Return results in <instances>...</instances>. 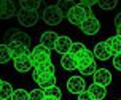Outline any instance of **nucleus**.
I'll use <instances>...</instances> for the list:
<instances>
[{
    "label": "nucleus",
    "mask_w": 121,
    "mask_h": 100,
    "mask_svg": "<svg viewBox=\"0 0 121 100\" xmlns=\"http://www.w3.org/2000/svg\"><path fill=\"white\" fill-rule=\"evenodd\" d=\"M16 16H18L19 24H22L24 27H32V25H35L37 21H38V13L37 11L19 10V11H16Z\"/></svg>",
    "instance_id": "6"
},
{
    "label": "nucleus",
    "mask_w": 121,
    "mask_h": 100,
    "mask_svg": "<svg viewBox=\"0 0 121 100\" xmlns=\"http://www.w3.org/2000/svg\"><path fill=\"white\" fill-rule=\"evenodd\" d=\"M11 59V54L6 45H0V64H6Z\"/></svg>",
    "instance_id": "25"
},
{
    "label": "nucleus",
    "mask_w": 121,
    "mask_h": 100,
    "mask_svg": "<svg viewBox=\"0 0 121 100\" xmlns=\"http://www.w3.org/2000/svg\"><path fill=\"white\" fill-rule=\"evenodd\" d=\"M96 3H97V2H94V0H88V2L85 0V2H80L78 5H81V6H86V8H91V6H92V5H96Z\"/></svg>",
    "instance_id": "31"
},
{
    "label": "nucleus",
    "mask_w": 121,
    "mask_h": 100,
    "mask_svg": "<svg viewBox=\"0 0 121 100\" xmlns=\"http://www.w3.org/2000/svg\"><path fill=\"white\" fill-rule=\"evenodd\" d=\"M8 100H10V99H8Z\"/></svg>",
    "instance_id": "34"
},
{
    "label": "nucleus",
    "mask_w": 121,
    "mask_h": 100,
    "mask_svg": "<svg viewBox=\"0 0 121 100\" xmlns=\"http://www.w3.org/2000/svg\"><path fill=\"white\" fill-rule=\"evenodd\" d=\"M67 89L72 94H80V92L86 91V83L81 76H72L67 81Z\"/></svg>",
    "instance_id": "9"
},
{
    "label": "nucleus",
    "mask_w": 121,
    "mask_h": 100,
    "mask_svg": "<svg viewBox=\"0 0 121 100\" xmlns=\"http://www.w3.org/2000/svg\"><path fill=\"white\" fill-rule=\"evenodd\" d=\"M43 100H56V99H51V97H45Z\"/></svg>",
    "instance_id": "32"
},
{
    "label": "nucleus",
    "mask_w": 121,
    "mask_h": 100,
    "mask_svg": "<svg viewBox=\"0 0 121 100\" xmlns=\"http://www.w3.org/2000/svg\"><path fill=\"white\" fill-rule=\"evenodd\" d=\"M5 40H6V45L10 41H14V43H19V45H22L26 48L30 46V37L27 33H24V32H21V30H16V29L8 30L5 35Z\"/></svg>",
    "instance_id": "5"
},
{
    "label": "nucleus",
    "mask_w": 121,
    "mask_h": 100,
    "mask_svg": "<svg viewBox=\"0 0 121 100\" xmlns=\"http://www.w3.org/2000/svg\"><path fill=\"white\" fill-rule=\"evenodd\" d=\"M83 49H86V46L83 45V43H72V48H70V51H69V53L72 54V56H75V54L81 53Z\"/></svg>",
    "instance_id": "28"
},
{
    "label": "nucleus",
    "mask_w": 121,
    "mask_h": 100,
    "mask_svg": "<svg viewBox=\"0 0 121 100\" xmlns=\"http://www.w3.org/2000/svg\"><path fill=\"white\" fill-rule=\"evenodd\" d=\"M16 14V6L10 0H0V19H10Z\"/></svg>",
    "instance_id": "10"
},
{
    "label": "nucleus",
    "mask_w": 121,
    "mask_h": 100,
    "mask_svg": "<svg viewBox=\"0 0 121 100\" xmlns=\"http://www.w3.org/2000/svg\"><path fill=\"white\" fill-rule=\"evenodd\" d=\"M45 99V94L40 88L38 89H32L29 92V100H43Z\"/></svg>",
    "instance_id": "26"
},
{
    "label": "nucleus",
    "mask_w": 121,
    "mask_h": 100,
    "mask_svg": "<svg viewBox=\"0 0 121 100\" xmlns=\"http://www.w3.org/2000/svg\"><path fill=\"white\" fill-rule=\"evenodd\" d=\"M89 16H92L91 8L81 6V5H78V3H75V6L67 13V19H69V22L73 24V25H81V22H83L86 18H89Z\"/></svg>",
    "instance_id": "2"
},
{
    "label": "nucleus",
    "mask_w": 121,
    "mask_h": 100,
    "mask_svg": "<svg viewBox=\"0 0 121 100\" xmlns=\"http://www.w3.org/2000/svg\"><path fill=\"white\" fill-rule=\"evenodd\" d=\"M10 100H29V92L26 89H13Z\"/></svg>",
    "instance_id": "24"
},
{
    "label": "nucleus",
    "mask_w": 121,
    "mask_h": 100,
    "mask_svg": "<svg viewBox=\"0 0 121 100\" xmlns=\"http://www.w3.org/2000/svg\"><path fill=\"white\" fill-rule=\"evenodd\" d=\"M14 62V68L18 71H21V73H26V71H29L30 68H32V64H30V59L29 56H21V57H18V59H13Z\"/></svg>",
    "instance_id": "15"
},
{
    "label": "nucleus",
    "mask_w": 121,
    "mask_h": 100,
    "mask_svg": "<svg viewBox=\"0 0 121 100\" xmlns=\"http://www.w3.org/2000/svg\"><path fill=\"white\" fill-rule=\"evenodd\" d=\"M56 6L59 8V11L62 13V16H67V13H69L73 6H75V3H73L72 0H65V2H57V3H56Z\"/></svg>",
    "instance_id": "22"
},
{
    "label": "nucleus",
    "mask_w": 121,
    "mask_h": 100,
    "mask_svg": "<svg viewBox=\"0 0 121 100\" xmlns=\"http://www.w3.org/2000/svg\"><path fill=\"white\" fill-rule=\"evenodd\" d=\"M0 83H2V79H0Z\"/></svg>",
    "instance_id": "33"
},
{
    "label": "nucleus",
    "mask_w": 121,
    "mask_h": 100,
    "mask_svg": "<svg viewBox=\"0 0 121 100\" xmlns=\"http://www.w3.org/2000/svg\"><path fill=\"white\" fill-rule=\"evenodd\" d=\"M29 59H30L32 67L35 68V67H38V65H42V64H45V62H49V60H51V51L46 49L45 46H42V45H38V46H35L34 49L29 51Z\"/></svg>",
    "instance_id": "3"
},
{
    "label": "nucleus",
    "mask_w": 121,
    "mask_h": 100,
    "mask_svg": "<svg viewBox=\"0 0 121 100\" xmlns=\"http://www.w3.org/2000/svg\"><path fill=\"white\" fill-rule=\"evenodd\" d=\"M57 37L59 35H57L56 32H45L42 35V43H40V45L51 51V49H54V43H56V40H57Z\"/></svg>",
    "instance_id": "16"
},
{
    "label": "nucleus",
    "mask_w": 121,
    "mask_h": 100,
    "mask_svg": "<svg viewBox=\"0 0 121 100\" xmlns=\"http://www.w3.org/2000/svg\"><path fill=\"white\" fill-rule=\"evenodd\" d=\"M75 59V65H77V70L81 73V75H92L96 71V62H94V56H92V51L89 49H83L81 53L75 54L73 56Z\"/></svg>",
    "instance_id": "1"
},
{
    "label": "nucleus",
    "mask_w": 121,
    "mask_h": 100,
    "mask_svg": "<svg viewBox=\"0 0 121 100\" xmlns=\"http://www.w3.org/2000/svg\"><path fill=\"white\" fill-rule=\"evenodd\" d=\"M43 94H45V97H51V99H56V100L62 99V92H60V89L56 88V86L45 89V91H43Z\"/></svg>",
    "instance_id": "23"
},
{
    "label": "nucleus",
    "mask_w": 121,
    "mask_h": 100,
    "mask_svg": "<svg viewBox=\"0 0 121 100\" xmlns=\"http://www.w3.org/2000/svg\"><path fill=\"white\" fill-rule=\"evenodd\" d=\"M92 76H94V84H99L102 88H107L112 84V73L107 68H96Z\"/></svg>",
    "instance_id": "8"
},
{
    "label": "nucleus",
    "mask_w": 121,
    "mask_h": 100,
    "mask_svg": "<svg viewBox=\"0 0 121 100\" xmlns=\"http://www.w3.org/2000/svg\"><path fill=\"white\" fill-rule=\"evenodd\" d=\"M78 100H94V99H92L86 91H83V92H80V94H78Z\"/></svg>",
    "instance_id": "30"
},
{
    "label": "nucleus",
    "mask_w": 121,
    "mask_h": 100,
    "mask_svg": "<svg viewBox=\"0 0 121 100\" xmlns=\"http://www.w3.org/2000/svg\"><path fill=\"white\" fill-rule=\"evenodd\" d=\"M60 65H62V68L64 70H75L77 68V65H75V59H73V56L70 53H67L62 56V59H60Z\"/></svg>",
    "instance_id": "18"
},
{
    "label": "nucleus",
    "mask_w": 121,
    "mask_h": 100,
    "mask_svg": "<svg viewBox=\"0 0 121 100\" xmlns=\"http://www.w3.org/2000/svg\"><path fill=\"white\" fill-rule=\"evenodd\" d=\"M86 92L92 97L94 100H104L105 99V95H107V89L102 88V86H99V84H89L88 89H86Z\"/></svg>",
    "instance_id": "14"
},
{
    "label": "nucleus",
    "mask_w": 121,
    "mask_h": 100,
    "mask_svg": "<svg viewBox=\"0 0 121 100\" xmlns=\"http://www.w3.org/2000/svg\"><path fill=\"white\" fill-rule=\"evenodd\" d=\"M34 71H37V73H48V75H54L56 68H54V65H53V62L49 60V62H45V64L35 67Z\"/></svg>",
    "instance_id": "20"
},
{
    "label": "nucleus",
    "mask_w": 121,
    "mask_h": 100,
    "mask_svg": "<svg viewBox=\"0 0 121 100\" xmlns=\"http://www.w3.org/2000/svg\"><path fill=\"white\" fill-rule=\"evenodd\" d=\"M70 48H72V40H70V37H57V40L54 43V49L57 51L59 54H67L70 51Z\"/></svg>",
    "instance_id": "13"
},
{
    "label": "nucleus",
    "mask_w": 121,
    "mask_h": 100,
    "mask_svg": "<svg viewBox=\"0 0 121 100\" xmlns=\"http://www.w3.org/2000/svg\"><path fill=\"white\" fill-rule=\"evenodd\" d=\"M80 27H81V30L85 32L86 35H96V33H99V30H100V22H99L97 18L89 16V18H86L81 22Z\"/></svg>",
    "instance_id": "7"
},
{
    "label": "nucleus",
    "mask_w": 121,
    "mask_h": 100,
    "mask_svg": "<svg viewBox=\"0 0 121 100\" xmlns=\"http://www.w3.org/2000/svg\"><path fill=\"white\" fill-rule=\"evenodd\" d=\"M11 92H13V86L10 83L6 81L0 83V100H8L11 97Z\"/></svg>",
    "instance_id": "19"
},
{
    "label": "nucleus",
    "mask_w": 121,
    "mask_h": 100,
    "mask_svg": "<svg viewBox=\"0 0 121 100\" xmlns=\"http://www.w3.org/2000/svg\"><path fill=\"white\" fill-rule=\"evenodd\" d=\"M92 56H94V59H99V60H108L112 57V53H110L108 48L105 46L104 41H99L96 46H94Z\"/></svg>",
    "instance_id": "11"
},
{
    "label": "nucleus",
    "mask_w": 121,
    "mask_h": 100,
    "mask_svg": "<svg viewBox=\"0 0 121 100\" xmlns=\"http://www.w3.org/2000/svg\"><path fill=\"white\" fill-rule=\"evenodd\" d=\"M113 67L116 70H121V53L113 56Z\"/></svg>",
    "instance_id": "29"
},
{
    "label": "nucleus",
    "mask_w": 121,
    "mask_h": 100,
    "mask_svg": "<svg viewBox=\"0 0 121 100\" xmlns=\"http://www.w3.org/2000/svg\"><path fill=\"white\" fill-rule=\"evenodd\" d=\"M104 43H105V46L110 49L112 56L121 53V38L120 37H110V38H107Z\"/></svg>",
    "instance_id": "17"
},
{
    "label": "nucleus",
    "mask_w": 121,
    "mask_h": 100,
    "mask_svg": "<svg viewBox=\"0 0 121 100\" xmlns=\"http://www.w3.org/2000/svg\"><path fill=\"white\" fill-rule=\"evenodd\" d=\"M62 13L59 11V8L56 5H51V6H46L45 11H43V21L48 24V25H59L62 22Z\"/></svg>",
    "instance_id": "4"
},
{
    "label": "nucleus",
    "mask_w": 121,
    "mask_h": 100,
    "mask_svg": "<svg viewBox=\"0 0 121 100\" xmlns=\"http://www.w3.org/2000/svg\"><path fill=\"white\" fill-rule=\"evenodd\" d=\"M19 5H21V10H26V11H37L38 6H40V2H38V0H35V2H30V0H21Z\"/></svg>",
    "instance_id": "21"
},
{
    "label": "nucleus",
    "mask_w": 121,
    "mask_h": 100,
    "mask_svg": "<svg viewBox=\"0 0 121 100\" xmlns=\"http://www.w3.org/2000/svg\"><path fill=\"white\" fill-rule=\"evenodd\" d=\"M97 5L100 6L102 10H112V8H115L118 5V2L116 0H112V2H104V0H100V2H97Z\"/></svg>",
    "instance_id": "27"
},
{
    "label": "nucleus",
    "mask_w": 121,
    "mask_h": 100,
    "mask_svg": "<svg viewBox=\"0 0 121 100\" xmlns=\"http://www.w3.org/2000/svg\"><path fill=\"white\" fill-rule=\"evenodd\" d=\"M6 46H8V49H10L11 59H18V57H21V56H29V48L22 46V45H19V43L10 41Z\"/></svg>",
    "instance_id": "12"
}]
</instances>
